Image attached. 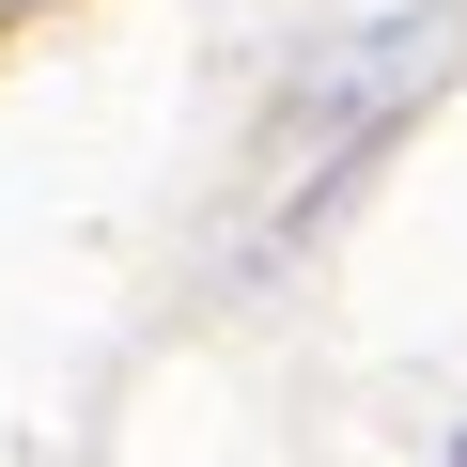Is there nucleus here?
Listing matches in <instances>:
<instances>
[{"label": "nucleus", "mask_w": 467, "mask_h": 467, "mask_svg": "<svg viewBox=\"0 0 467 467\" xmlns=\"http://www.w3.org/2000/svg\"><path fill=\"white\" fill-rule=\"evenodd\" d=\"M451 467H467V451H451Z\"/></svg>", "instance_id": "nucleus-1"}]
</instances>
